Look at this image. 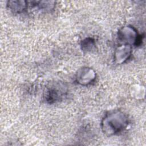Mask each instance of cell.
Wrapping results in <instances>:
<instances>
[{
	"label": "cell",
	"mask_w": 146,
	"mask_h": 146,
	"mask_svg": "<svg viewBox=\"0 0 146 146\" xmlns=\"http://www.w3.org/2000/svg\"><path fill=\"white\" fill-rule=\"evenodd\" d=\"M128 123V117L125 112L114 110L108 112L104 116L101 122V128L104 134L112 136L124 129Z\"/></svg>",
	"instance_id": "obj_1"
},
{
	"label": "cell",
	"mask_w": 146,
	"mask_h": 146,
	"mask_svg": "<svg viewBox=\"0 0 146 146\" xmlns=\"http://www.w3.org/2000/svg\"><path fill=\"white\" fill-rule=\"evenodd\" d=\"M118 39L122 44H132L139 46L142 41V37L139 35L135 28L126 26L121 28L118 31Z\"/></svg>",
	"instance_id": "obj_2"
},
{
	"label": "cell",
	"mask_w": 146,
	"mask_h": 146,
	"mask_svg": "<svg viewBox=\"0 0 146 146\" xmlns=\"http://www.w3.org/2000/svg\"><path fill=\"white\" fill-rule=\"evenodd\" d=\"M96 78V73L94 70L89 67H83L78 70L76 75V80L82 86H87L91 83Z\"/></svg>",
	"instance_id": "obj_3"
},
{
	"label": "cell",
	"mask_w": 146,
	"mask_h": 146,
	"mask_svg": "<svg viewBox=\"0 0 146 146\" xmlns=\"http://www.w3.org/2000/svg\"><path fill=\"white\" fill-rule=\"evenodd\" d=\"M131 46L128 44L120 45L117 47L115 52V62L117 64L124 63L129 58L131 55Z\"/></svg>",
	"instance_id": "obj_4"
},
{
	"label": "cell",
	"mask_w": 146,
	"mask_h": 146,
	"mask_svg": "<svg viewBox=\"0 0 146 146\" xmlns=\"http://www.w3.org/2000/svg\"><path fill=\"white\" fill-rule=\"evenodd\" d=\"M64 95V91L55 87H51L46 92V100L49 103L59 101Z\"/></svg>",
	"instance_id": "obj_5"
},
{
	"label": "cell",
	"mask_w": 146,
	"mask_h": 146,
	"mask_svg": "<svg viewBox=\"0 0 146 146\" xmlns=\"http://www.w3.org/2000/svg\"><path fill=\"white\" fill-rule=\"evenodd\" d=\"M27 2L25 1H9L7 2V7L14 13H21L27 8Z\"/></svg>",
	"instance_id": "obj_6"
},
{
	"label": "cell",
	"mask_w": 146,
	"mask_h": 146,
	"mask_svg": "<svg viewBox=\"0 0 146 146\" xmlns=\"http://www.w3.org/2000/svg\"><path fill=\"white\" fill-rule=\"evenodd\" d=\"M95 46V40L91 38H86L81 42L82 49L85 51H91Z\"/></svg>",
	"instance_id": "obj_7"
},
{
	"label": "cell",
	"mask_w": 146,
	"mask_h": 146,
	"mask_svg": "<svg viewBox=\"0 0 146 146\" xmlns=\"http://www.w3.org/2000/svg\"><path fill=\"white\" fill-rule=\"evenodd\" d=\"M35 3V5L41 10H51L54 7V2L52 1H38Z\"/></svg>",
	"instance_id": "obj_8"
}]
</instances>
